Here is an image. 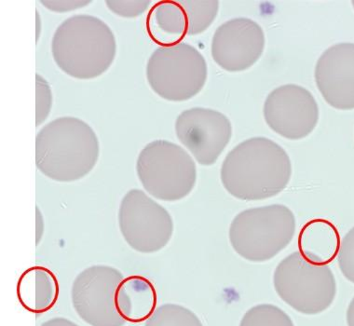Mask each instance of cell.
Instances as JSON below:
<instances>
[{
    "instance_id": "6da1fadb",
    "label": "cell",
    "mask_w": 354,
    "mask_h": 326,
    "mask_svg": "<svg viewBox=\"0 0 354 326\" xmlns=\"http://www.w3.org/2000/svg\"><path fill=\"white\" fill-rule=\"evenodd\" d=\"M290 157L280 145L253 137L235 146L222 164L220 178L236 199L262 200L277 196L290 182Z\"/></svg>"
},
{
    "instance_id": "7a4b0ae2",
    "label": "cell",
    "mask_w": 354,
    "mask_h": 326,
    "mask_svg": "<svg viewBox=\"0 0 354 326\" xmlns=\"http://www.w3.org/2000/svg\"><path fill=\"white\" fill-rule=\"evenodd\" d=\"M100 143L95 130L75 117H58L37 135L36 164L53 181L80 180L95 169Z\"/></svg>"
},
{
    "instance_id": "3957f363",
    "label": "cell",
    "mask_w": 354,
    "mask_h": 326,
    "mask_svg": "<svg viewBox=\"0 0 354 326\" xmlns=\"http://www.w3.org/2000/svg\"><path fill=\"white\" fill-rule=\"evenodd\" d=\"M56 66L69 77L88 80L109 70L117 55V40L101 19L77 15L64 20L52 39Z\"/></svg>"
},
{
    "instance_id": "277c9868",
    "label": "cell",
    "mask_w": 354,
    "mask_h": 326,
    "mask_svg": "<svg viewBox=\"0 0 354 326\" xmlns=\"http://www.w3.org/2000/svg\"><path fill=\"white\" fill-rule=\"evenodd\" d=\"M296 218L288 207L269 205L243 211L230 228V240L239 256L251 262H266L291 242Z\"/></svg>"
},
{
    "instance_id": "5b68a950",
    "label": "cell",
    "mask_w": 354,
    "mask_h": 326,
    "mask_svg": "<svg viewBox=\"0 0 354 326\" xmlns=\"http://www.w3.org/2000/svg\"><path fill=\"white\" fill-rule=\"evenodd\" d=\"M136 173L145 191L163 202L183 200L197 181L194 160L180 146L167 140L150 142L142 149Z\"/></svg>"
},
{
    "instance_id": "8992f818",
    "label": "cell",
    "mask_w": 354,
    "mask_h": 326,
    "mask_svg": "<svg viewBox=\"0 0 354 326\" xmlns=\"http://www.w3.org/2000/svg\"><path fill=\"white\" fill-rule=\"evenodd\" d=\"M276 293L300 314H321L333 304L337 283L327 265L313 263L299 252L292 253L275 269Z\"/></svg>"
},
{
    "instance_id": "52a82bcc",
    "label": "cell",
    "mask_w": 354,
    "mask_h": 326,
    "mask_svg": "<svg viewBox=\"0 0 354 326\" xmlns=\"http://www.w3.org/2000/svg\"><path fill=\"white\" fill-rule=\"evenodd\" d=\"M147 82L153 92L165 100L184 102L201 93L207 82V64L192 45L159 47L147 61Z\"/></svg>"
},
{
    "instance_id": "ba28073f",
    "label": "cell",
    "mask_w": 354,
    "mask_h": 326,
    "mask_svg": "<svg viewBox=\"0 0 354 326\" xmlns=\"http://www.w3.org/2000/svg\"><path fill=\"white\" fill-rule=\"evenodd\" d=\"M119 226L129 247L142 253L159 252L174 233L170 213L141 189H131L122 198Z\"/></svg>"
},
{
    "instance_id": "9c48e42d",
    "label": "cell",
    "mask_w": 354,
    "mask_h": 326,
    "mask_svg": "<svg viewBox=\"0 0 354 326\" xmlns=\"http://www.w3.org/2000/svg\"><path fill=\"white\" fill-rule=\"evenodd\" d=\"M218 10L217 0H162L147 12V33L160 47L174 46L207 30Z\"/></svg>"
},
{
    "instance_id": "30bf717a",
    "label": "cell",
    "mask_w": 354,
    "mask_h": 326,
    "mask_svg": "<svg viewBox=\"0 0 354 326\" xmlns=\"http://www.w3.org/2000/svg\"><path fill=\"white\" fill-rule=\"evenodd\" d=\"M124 277L119 269L96 265L80 272L72 285V304L77 315L91 326H124L118 296Z\"/></svg>"
},
{
    "instance_id": "8fae6325",
    "label": "cell",
    "mask_w": 354,
    "mask_h": 326,
    "mask_svg": "<svg viewBox=\"0 0 354 326\" xmlns=\"http://www.w3.org/2000/svg\"><path fill=\"white\" fill-rule=\"evenodd\" d=\"M263 114L266 124L289 140L307 137L317 126L319 108L310 92L296 84L276 88L266 99Z\"/></svg>"
},
{
    "instance_id": "7c38bea8",
    "label": "cell",
    "mask_w": 354,
    "mask_h": 326,
    "mask_svg": "<svg viewBox=\"0 0 354 326\" xmlns=\"http://www.w3.org/2000/svg\"><path fill=\"white\" fill-rule=\"evenodd\" d=\"M174 128L182 145L203 166L216 162L232 135L227 117L210 108L187 109L177 117Z\"/></svg>"
},
{
    "instance_id": "4fadbf2b",
    "label": "cell",
    "mask_w": 354,
    "mask_h": 326,
    "mask_svg": "<svg viewBox=\"0 0 354 326\" xmlns=\"http://www.w3.org/2000/svg\"><path fill=\"white\" fill-rule=\"evenodd\" d=\"M265 44L264 31L259 23L248 18H235L214 32L212 57L224 70L245 71L261 57Z\"/></svg>"
},
{
    "instance_id": "5bb4252c",
    "label": "cell",
    "mask_w": 354,
    "mask_h": 326,
    "mask_svg": "<svg viewBox=\"0 0 354 326\" xmlns=\"http://www.w3.org/2000/svg\"><path fill=\"white\" fill-rule=\"evenodd\" d=\"M316 86L326 103L339 111L354 109V44L324 50L315 71Z\"/></svg>"
},
{
    "instance_id": "9a60e30c",
    "label": "cell",
    "mask_w": 354,
    "mask_h": 326,
    "mask_svg": "<svg viewBox=\"0 0 354 326\" xmlns=\"http://www.w3.org/2000/svg\"><path fill=\"white\" fill-rule=\"evenodd\" d=\"M17 296L26 311L37 315L45 314L57 303V278L44 267L36 266L28 269L19 279Z\"/></svg>"
},
{
    "instance_id": "2e32d148",
    "label": "cell",
    "mask_w": 354,
    "mask_h": 326,
    "mask_svg": "<svg viewBox=\"0 0 354 326\" xmlns=\"http://www.w3.org/2000/svg\"><path fill=\"white\" fill-rule=\"evenodd\" d=\"M297 247L299 252L308 261L315 264H330L339 255V231L326 219H313L302 227L297 238Z\"/></svg>"
},
{
    "instance_id": "e0dca14e",
    "label": "cell",
    "mask_w": 354,
    "mask_h": 326,
    "mask_svg": "<svg viewBox=\"0 0 354 326\" xmlns=\"http://www.w3.org/2000/svg\"><path fill=\"white\" fill-rule=\"evenodd\" d=\"M157 303L156 288L149 280L138 275L124 278L118 296V309L126 322H147L156 311Z\"/></svg>"
},
{
    "instance_id": "ac0fdd59",
    "label": "cell",
    "mask_w": 354,
    "mask_h": 326,
    "mask_svg": "<svg viewBox=\"0 0 354 326\" xmlns=\"http://www.w3.org/2000/svg\"><path fill=\"white\" fill-rule=\"evenodd\" d=\"M145 326H203L197 315L180 305L165 304L156 309Z\"/></svg>"
},
{
    "instance_id": "d6986e66",
    "label": "cell",
    "mask_w": 354,
    "mask_h": 326,
    "mask_svg": "<svg viewBox=\"0 0 354 326\" xmlns=\"http://www.w3.org/2000/svg\"><path fill=\"white\" fill-rule=\"evenodd\" d=\"M240 326H295L293 320L278 307L261 304L249 309Z\"/></svg>"
},
{
    "instance_id": "ffe728a7",
    "label": "cell",
    "mask_w": 354,
    "mask_h": 326,
    "mask_svg": "<svg viewBox=\"0 0 354 326\" xmlns=\"http://www.w3.org/2000/svg\"><path fill=\"white\" fill-rule=\"evenodd\" d=\"M53 106L50 84L39 74L36 75V124L39 126L49 117Z\"/></svg>"
},
{
    "instance_id": "44dd1931",
    "label": "cell",
    "mask_w": 354,
    "mask_h": 326,
    "mask_svg": "<svg viewBox=\"0 0 354 326\" xmlns=\"http://www.w3.org/2000/svg\"><path fill=\"white\" fill-rule=\"evenodd\" d=\"M337 261L346 279L354 283V227L340 242Z\"/></svg>"
},
{
    "instance_id": "7402d4cb",
    "label": "cell",
    "mask_w": 354,
    "mask_h": 326,
    "mask_svg": "<svg viewBox=\"0 0 354 326\" xmlns=\"http://www.w3.org/2000/svg\"><path fill=\"white\" fill-rule=\"evenodd\" d=\"M150 0H106L107 9L122 18H136L143 15L151 5Z\"/></svg>"
},
{
    "instance_id": "603a6c76",
    "label": "cell",
    "mask_w": 354,
    "mask_h": 326,
    "mask_svg": "<svg viewBox=\"0 0 354 326\" xmlns=\"http://www.w3.org/2000/svg\"><path fill=\"white\" fill-rule=\"evenodd\" d=\"M92 3V1H83V0H41L40 4L43 5L47 10L50 12L63 13L71 12L77 9H82Z\"/></svg>"
},
{
    "instance_id": "cb8c5ba5",
    "label": "cell",
    "mask_w": 354,
    "mask_h": 326,
    "mask_svg": "<svg viewBox=\"0 0 354 326\" xmlns=\"http://www.w3.org/2000/svg\"><path fill=\"white\" fill-rule=\"evenodd\" d=\"M41 326H80L72 320L66 319V318L57 317L53 318L47 322L43 323Z\"/></svg>"
},
{
    "instance_id": "d4e9b609",
    "label": "cell",
    "mask_w": 354,
    "mask_h": 326,
    "mask_svg": "<svg viewBox=\"0 0 354 326\" xmlns=\"http://www.w3.org/2000/svg\"><path fill=\"white\" fill-rule=\"evenodd\" d=\"M347 325L348 326H354V298L348 307Z\"/></svg>"
},
{
    "instance_id": "484cf974",
    "label": "cell",
    "mask_w": 354,
    "mask_h": 326,
    "mask_svg": "<svg viewBox=\"0 0 354 326\" xmlns=\"http://www.w3.org/2000/svg\"><path fill=\"white\" fill-rule=\"evenodd\" d=\"M39 226H41L43 228V218L42 215H40V212L39 208H37V243L39 242L40 236L43 234V229L42 231H39Z\"/></svg>"
},
{
    "instance_id": "4316f807",
    "label": "cell",
    "mask_w": 354,
    "mask_h": 326,
    "mask_svg": "<svg viewBox=\"0 0 354 326\" xmlns=\"http://www.w3.org/2000/svg\"><path fill=\"white\" fill-rule=\"evenodd\" d=\"M351 4H353V6L354 8V0H353V1H351Z\"/></svg>"
}]
</instances>
